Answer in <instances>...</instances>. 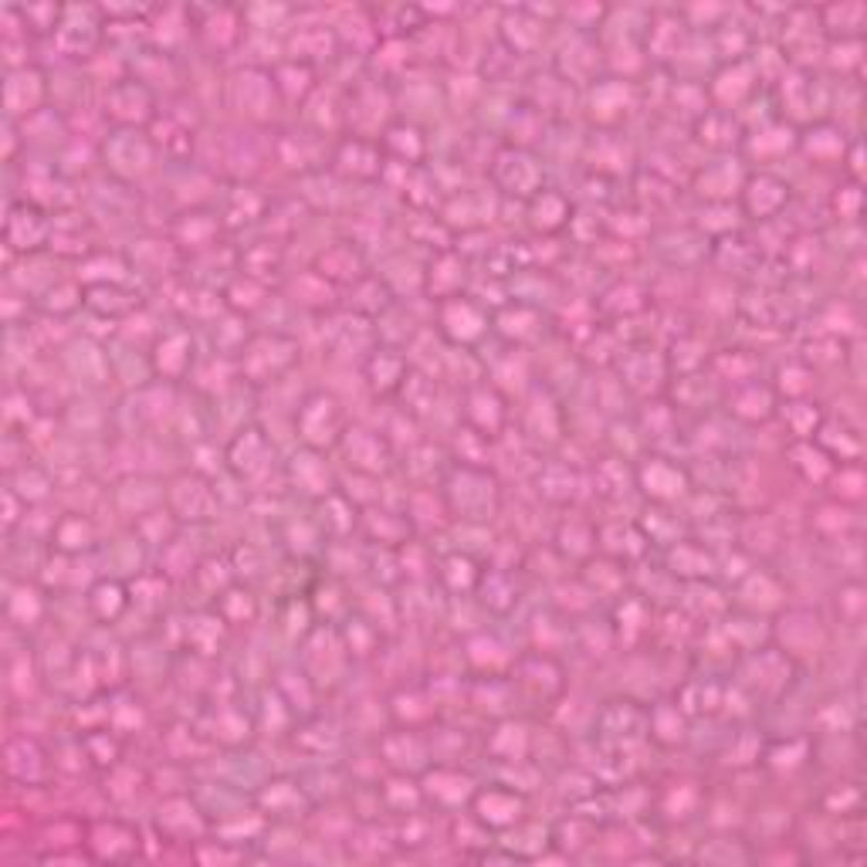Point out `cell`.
<instances>
[{
  "mask_svg": "<svg viewBox=\"0 0 867 867\" xmlns=\"http://www.w3.org/2000/svg\"><path fill=\"white\" fill-rule=\"evenodd\" d=\"M474 803V816L485 827H495V831H505L512 823L523 820V810H526V800L512 793V790H502V787H492V790H474L471 797Z\"/></svg>",
  "mask_w": 867,
  "mask_h": 867,
  "instance_id": "obj_1",
  "label": "cell"
},
{
  "mask_svg": "<svg viewBox=\"0 0 867 867\" xmlns=\"http://www.w3.org/2000/svg\"><path fill=\"white\" fill-rule=\"evenodd\" d=\"M441 326L454 342H471L479 339L489 326V319L482 316V309L474 301L461 298V295H448L441 306Z\"/></svg>",
  "mask_w": 867,
  "mask_h": 867,
  "instance_id": "obj_2",
  "label": "cell"
},
{
  "mask_svg": "<svg viewBox=\"0 0 867 867\" xmlns=\"http://www.w3.org/2000/svg\"><path fill=\"white\" fill-rule=\"evenodd\" d=\"M45 769H48L45 753H41V746L34 739H28V735H14V739H8L11 779H18V783H37V779L45 776Z\"/></svg>",
  "mask_w": 867,
  "mask_h": 867,
  "instance_id": "obj_3",
  "label": "cell"
},
{
  "mask_svg": "<svg viewBox=\"0 0 867 867\" xmlns=\"http://www.w3.org/2000/svg\"><path fill=\"white\" fill-rule=\"evenodd\" d=\"M424 793H427L430 800L445 803V806H458V803H468V800L474 797V783H471V779H468L464 772H458V769H445V766H438V769H430V772H427V779H424Z\"/></svg>",
  "mask_w": 867,
  "mask_h": 867,
  "instance_id": "obj_4",
  "label": "cell"
},
{
  "mask_svg": "<svg viewBox=\"0 0 867 867\" xmlns=\"http://www.w3.org/2000/svg\"><path fill=\"white\" fill-rule=\"evenodd\" d=\"M640 485L650 498L671 502L684 492V471L668 464L665 458H650V464L640 468Z\"/></svg>",
  "mask_w": 867,
  "mask_h": 867,
  "instance_id": "obj_5",
  "label": "cell"
},
{
  "mask_svg": "<svg viewBox=\"0 0 867 867\" xmlns=\"http://www.w3.org/2000/svg\"><path fill=\"white\" fill-rule=\"evenodd\" d=\"M89 603H92V611L102 617V621H112V617H119L122 611H125V590L119 586V583H109V580H102L96 590H92V596H89Z\"/></svg>",
  "mask_w": 867,
  "mask_h": 867,
  "instance_id": "obj_6",
  "label": "cell"
}]
</instances>
